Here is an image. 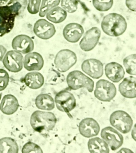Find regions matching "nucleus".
Instances as JSON below:
<instances>
[{
	"mask_svg": "<svg viewBox=\"0 0 136 153\" xmlns=\"http://www.w3.org/2000/svg\"><path fill=\"white\" fill-rule=\"evenodd\" d=\"M126 19L121 14L109 13L104 17L101 27L104 33L110 36L118 37L125 33L127 29Z\"/></svg>",
	"mask_w": 136,
	"mask_h": 153,
	"instance_id": "1",
	"label": "nucleus"
},
{
	"mask_svg": "<svg viewBox=\"0 0 136 153\" xmlns=\"http://www.w3.org/2000/svg\"><path fill=\"white\" fill-rule=\"evenodd\" d=\"M57 121L56 117L52 112L38 110L33 112L30 118L32 128L39 132L52 130L56 126Z\"/></svg>",
	"mask_w": 136,
	"mask_h": 153,
	"instance_id": "2",
	"label": "nucleus"
},
{
	"mask_svg": "<svg viewBox=\"0 0 136 153\" xmlns=\"http://www.w3.org/2000/svg\"><path fill=\"white\" fill-rule=\"evenodd\" d=\"M66 82L69 88L73 90L85 88L90 93L94 91V81L80 71L74 70L69 73Z\"/></svg>",
	"mask_w": 136,
	"mask_h": 153,
	"instance_id": "3",
	"label": "nucleus"
},
{
	"mask_svg": "<svg viewBox=\"0 0 136 153\" xmlns=\"http://www.w3.org/2000/svg\"><path fill=\"white\" fill-rule=\"evenodd\" d=\"M109 122L113 127L123 134L130 132L133 124L130 115L121 110L113 112L110 117Z\"/></svg>",
	"mask_w": 136,
	"mask_h": 153,
	"instance_id": "4",
	"label": "nucleus"
},
{
	"mask_svg": "<svg viewBox=\"0 0 136 153\" xmlns=\"http://www.w3.org/2000/svg\"><path fill=\"white\" fill-rule=\"evenodd\" d=\"M76 53L69 49H63L58 51L55 57L54 63L58 71L64 73L68 71L76 64Z\"/></svg>",
	"mask_w": 136,
	"mask_h": 153,
	"instance_id": "5",
	"label": "nucleus"
},
{
	"mask_svg": "<svg viewBox=\"0 0 136 153\" xmlns=\"http://www.w3.org/2000/svg\"><path fill=\"white\" fill-rule=\"evenodd\" d=\"M116 94V87L111 82L103 79L97 82L94 94L98 100L109 102L115 97Z\"/></svg>",
	"mask_w": 136,
	"mask_h": 153,
	"instance_id": "6",
	"label": "nucleus"
},
{
	"mask_svg": "<svg viewBox=\"0 0 136 153\" xmlns=\"http://www.w3.org/2000/svg\"><path fill=\"white\" fill-rule=\"evenodd\" d=\"M57 109L62 112L68 114L76 107V100L74 96L71 92L63 90L58 92L54 99Z\"/></svg>",
	"mask_w": 136,
	"mask_h": 153,
	"instance_id": "7",
	"label": "nucleus"
},
{
	"mask_svg": "<svg viewBox=\"0 0 136 153\" xmlns=\"http://www.w3.org/2000/svg\"><path fill=\"white\" fill-rule=\"evenodd\" d=\"M16 15L7 5L0 6V37L11 32L15 25Z\"/></svg>",
	"mask_w": 136,
	"mask_h": 153,
	"instance_id": "8",
	"label": "nucleus"
},
{
	"mask_svg": "<svg viewBox=\"0 0 136 153\" xmlns=\"http://www.w3.org/2000/svg\"><path fill=\"white\" fill-rule=\"evenodd\" d=\"M23 60L22 54L14 50L7 52L2 61L3 65L8 71L18 73L23 68Z\"/></svg>",
	"mask_w": 136,
	"mask_h": 153,
	"instance_id": "9",
	"label": "nucleus"
},
{
	"mask_svg": "<svg viewBox=\"0 0 136 153\" xmlns=\"http://www.w3.org/2000/svg\"><path fill=\"white\" fill-rule=\"evenodd\" d=\"M101 136L113 151L119 149L123 143V135L112 127H106L101 130Z\"/></svg>",
	"mask_w": 136,
	"mask_h": 153,
	"instance_id": "10",
	"label": "nucleus"
},
{
	"mask_svg": "<svg viewBox=\"0 0 136 153\" xmlns=\"http://www.w3.org/2000/svg\"><path fill=\"white\" fill-rule=\"evenodd\" d=\"M101 34V30L99 27H93L88 30L80 42L81 50L85 52L92 50L98 43Z\"/></svg>",
	"mask_w": 136,
	"mask_h": 153,
	"instance_id": "11",
	"label": "nucleus"
},
{
	"mask_svg": "<svg viewBox=\"0 0 136 153\" xmlns=\"http://www.w3.org/2000/svg\"><path fill=\"white\" fill-rule=\"evenodd\" d=\"M34 34L40 39L47 40L51 39L56 33L54 25L45 19H40L34 24L33 27Z\"/></svg>",
	"mask_w": 136,
	"mask_h": 153,
	"instance_id": "12",
	"label": "nucleus"
},
{
	"mask_svg": "<svg viewBox=\"0 0 136 153\" xmlns=\"http://www.w3.org/2000/svg\"><path fill=\"white\" fill-rule=\"evenodd\" d=\"M82 71L94 79H99L103 75L104 67L102 62L96 59H88L81 65Z\"/></svg>",
	"mask_w": 136,
	"mask_h": 153,
	"instance_id": "13",
	"label": "nucleus"
},
{
	"mask_svg": "<svg viewBox=\"0 0 136 153\" xmlns=\"http://www.w3.org/2000/svg\"><path fill=\"white\" fill-rule=\"evenodd\" d=\"M78 128L80 134L86 138L97 136L100 130L99 123L92 118H86L82 120L79 124Z\"/></svg>",
	"mask_w": 136,
	"mask_h": 153,
	"instance_id": "14",
	"label": "nucleus"
},
{
	"mask_svg": "<svg viewBox=\"0 0 136 153\" xmlns=\"http://www.w3.org/2000/svg\"><path fill=\"white\" fill-rule=\"evenodd\" d=\"M12 47L14 50L23 54H27L34 50V44L33 39L27 35H19L13 39Z\"/></svg>",
	"mask_w": 136,
	"mask_h": 153,
	"instance_id": "15",
	"label": "nucleus"
},
{
	"mask_svg": "<svg viewBox=\"0 0 136 153\" xmlns=\"http://www.w3.org/2000/svg\"><path fill=\"white\" fill-rule=\"evenodd\" d=\"M84 33V29L80 24L72 22L68 24L64 27L63 35L64 39L69 42L77 43Z\"/></svg>",
	"mask_w": 136,
	"mask_h": 153,
	"instance_id": "16",
	"label": "nucleus"
},
{
	"mask_svg": "<svg viewBox=\"0 0 136 153\" xmlns=\"http://www.w3.org/2000/svg\"><path fill=\"white\" fill-rule=\"evenodd\" d=\"M44 65V59L39 53H29L25 55L24 58V67L28 71H39L41 70Z\"/></svg>",
	"mask_w": 136,
	"mask_h": 153,
	"instance_id": "17",
	"label": "nucleus"
},
{
	"mask_svg": "<svg viewBox=\"0 0 136 153\" xmlns=\"http://www.w3.org/2000/svg\"><path fill=\"white\" fill-rule=\"evenodd\" d=\"M105 72L107 78L114 83L120 82L125 75V70L122 66L115 62H110L106 64Z\"/></svg>",
	"mask_w": 136,
	"mask_h": 153,
	"instance_id": "18",
	"label": "nucleus"
},
{
	"mask_svg": "<svg viewBox=\"0 0 136 153\" xmlns=\"http://www.w3.org/2000/svg\"><path fill=\"white\" fill-rule=\"evenodd\" d=\"M136 78L132 76L123 79L119 85L120 94L127 99H134L136 97Z\"/></svg>",
	"mask_w": 136,
	"mask_h": 153,
	"instance_id": "19",
	"label": "nucleus"
},
{
	"mask_svg": "<svg viewBox=\"0 0 136 153\" xmlns=\"http://www.w3.org/2000/svg\"><path fill=\"white\" fill-rule=\"evenodd\" d=\"M19 107V104L17 98L11 94L4 95L0 104V110L2 113L7 115L15 113Z\"/></svg>",
	"mask_w": 136,
	"mask_h": 153,
	"instance_id": "20",
	"label": "nucleus"
},
{
	"mask_svg": "<svg viewBox=\"0 0 136 153\" xmlns=\"http://www.w3.org/2000/svg\"><path fill=\"white\" fill-rule=\"evenodd\" d=\"M24 82L27 87L32 89H38L43 85L45 78L43 75L37 71L31 72L26 74Z\"/></svg>",
	"mask_w": 136,
	"mask_h": 153,
	"instance_id": "21",
	"label": "nucleus"
},
{
	"mask_svg": "<svg viewBox=\"0 0 136 153\" xmlns=\"http://www.w3.org/2000/svg\"><path fill=\"white\" fill-rule=\"evenodd\" d=\"M36 106L39 109L51 111L55 108V102L53 98L50 94L44 93L39 94L36 98Z\"/></svg>",
	"mask_w": 136,
	"mask_h": 153,
	"instance_id": "22",
	"label": "nucleus"
},
{
	"mask_svg": "<svg viewBox=\"0 0 136 153\" xmlns=\"http://www.w3.org/2000/svg\"><path fill=\"white\" fill-rule=\"evenodd\" d=\"M88 149L90 153H108L109 147L103 139L95 137L89 140L88 143Z\"/></svg>",
	"mask_w": 136,
	"mask_h": 153,
	"instance_id": "23",
	"label": "nucleus"
},
{
	"mask_svg": "<svg viewBox=\"0 0 136 153\" xmlns=\"http://www.w3.org/2000/svg\"><path fill=\"white\" fill-rule=\"evenodd\" d=\"M27 4V0H9L6 5L16 15V19H21L25 14Z\"/></svg>",
	"mask_w": 136,
	"mask_h": 153,
	"instance_id": "24",
	"label": "nucleus"
},
{
	"mask_svg": "<svg viewBox=\"0 0 136 153\" xmlns=\"http://www.w3.org/2000/svg\"><path fill=\"white\" fill-rule=\"evenodd\" d=\"M19 148L17 142L10 137L0 139V153H18Z\"/></svg>",
	"mask_w": 136,
	"mask_h": 153,
	"instance_id": "25",
	"label": "nucleus"
},
{
	"mask_svg": "<svg viewBox=\"0 0 136 153\" xmlns=\"http://www.w3.org/2000/svg\"><path fill=\"white\" fill-rule=\"evenodd\" d=\"M46 19L55 24L62 22L66 19L67 13L62 7H55L49 11L46 14Z\"/></svg>",
	"mask_w": 136,
	"mask_h": 153,
	"instance_id": "26",
	"label": "nucleus"
},
{
	"mask_svg": "<svg viewBox=\"0 0 136 153\" xmlns=\"http://www.w3.org/2000/svg\"><path fill=\"white\" fill-rule=\"evenodd\" d=\"M123 63L126 73L129 75H136V55L132 54L126 56L123 60Z\"/></svg>",
	"mask_w": 136,
	"mask_h": 153,
	"instance_id": "27",
	"label": "nucleus"
},
{
	"mask_svg": "<svg viewBox=\"0 0 136 153\" xmlns=\"http://www.w3.org/2000/svg\"><path fill=\"white\" fill-rule=\"evenodd\" d=\"M60 1L61 0H42L39 10V16L44 17L51 10L58 7Z\"/></svg>",
	"mask_w": 136,
	"mask_h": 153,
	"instance_id": "28",
	"label": "nucleus"
},
{
	"mask_svg": "<svg viewBox=\"0 0 136 153\" xmlns=\"http://www.w3.org/2000/svg\"><path fill=\"white\" fill-rule=\"evenodd\" d=\"M93 6L98 11L106 12L113 7V0H92Z\"/></svg>",
	"mask_w": 136,
	"mask_h": 153,
	"instance_id": "29",
	"label": "nucleus"
},
{
	"mask_svg": "<svg viewBox=\"0 0 136 153\" xmlns=\"http://www.w3.org/2000/svg\"><path fill=\"white\" fill-rule=\"evenodd\" d=\"M78 2L77 0H61L62 8L67 13H73L78 8Z\"/></svg>",
	"mask_w": 136,
	"mask_h": 153,
	"instance_id": "30",
	"label": "nucleus"
},
{
	"mask_svg": "<svg viewBox=\"0 0 136 153\" xmlns=\"http://www.w3.org/2000/svg\"><path fill=\"white\" fill-rule=\"evenodd\" d=\"M22 152L42 153L43 151L40 146L38 144L33 142H28L26 143L22 147Z\"/></svg>",
	"mask_w": 136,
	"mask_h": 153,
	"instance_id": "31",
	"label": "nucleus"
},
{
	"mask_svg": "<svg viewBox=\"0 0 136 153\" xmlns=\"http://www.w3.org/2000/svg\"><path fill=\"white\" fill-rule=\"evenodd\" d=\"M10 80L9 74L4 69H0V91H4L7 87Z\"/></svg>",
	"mask_w": 136,
	"mask_h": 153,
	"instance_id": "32",
	"label": "nucleus"
},
{
	"mask_svg": "<svg viewBox=\"0 0 136 153\" xmlns=\"http://www.w3.org/2000/svg\"><path fill=\"white\" fill-rule=\"evenodd\" d=\"M41 0H28L27 6L28 13L32 14H37L40 10Z\"/></svg>",
	"mask_w": 136,
	"mask_h": 153,
	"instance_id": "33",
	"label": "nucleus"
},
{
	"mask_svg": "<svg viewBox=\"0 0 136 153\" xmlns=\"http://www.w3.org/2000/svg\"><path fill=\"white\" fill-rule=\"evenodd\" d=\"M125 4L129 10L136 11V0H125Z\"/></svg>",
	"mask_w": 136,
	"mask_h": 153,
	"instance_id": "34",
	"label": "nucleus"
},
{
	"mask_svg": "<svg viewBox=\"0 0 136 153\" xmlns=\"http://www.w3.org/2000/svg\"><path fill=\"white\" fill-rule=\"evenodd\" d=\"M7 52V49L3 45H0V61L3 60Z\"/></svg>",
	"mask_w": 136,
	"mask_h": 153,
	"instance_id": "35",
	"label": "nucleus"
},
{
	"mask_svg": "<svg viewBox=\"0 0 136 153\" xmlns=\"http://www.w3.org/2000/svg\"><path fill=\"white\" fill-rule=\"evenodd\" d=\"M118 153H132L133 152L131 151V149H128L127 148H122L120 149L119 151L118 152Z\"/></svg>",
	"mask_w": 136,
	"mask_h": 153,
	"instance_id": "36",
	"label": "nucleus"
},
{
	"mask_svg": "<svg viewBox=\"0 0 136 153\" xmlns=\"http://www.w3.org/2000/svg\"><path fill=\"white\" fill-rule=\"evenodd\" d=\"M132 138L135 140V141H136V128L135 126L133 130H132Z\"/></svg>",
	"mask_w": 136,
	"mask_h": 153,
	"instance_id": "37",
	"label": "nucleus"
},
{
	"mask_svg": "<svg viewBox=\"0 0 136 153\" xmlns=\"http://www.w3.org/2000/svg\"><path fill=\"white\" fill-rule=\"evenodd\" d=\"M9 0H0V6H3L7 3Z\"/></svg>",
	"mask_w": 136,
	"mask_h": 153,
	"instance_id": "38",
	"label": "nucleus"
},
{
	"mask_svg": "<svg viewBox=\"0 0 136 153\" xmlns=\"http://www.w3.org/2000/svg\"><path fill=\"white\" fill-rule=\"evenodd\" d=\"M2 97V95L1 94V93H0V101H1V99Z\"/></svg>",
	"mask_w": 136,
	"mask_h": 153,
	"instance_id": "39",
	"label": "nucleus"
}]
</instances>
